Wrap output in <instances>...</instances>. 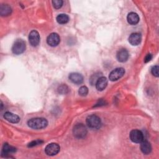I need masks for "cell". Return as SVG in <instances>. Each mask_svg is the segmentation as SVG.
Wrapping results in <instances>:
<instances>
[{
	"mask_svg": "<svg viewBox=\"0 0 159 159\" xmlns=\"http://www.w3.org/2000/svg\"><path fill=\"white\" fill-rule=\"evenodd\" d=\"M41 143H42V141H40V140H35V141H33V142L29 143V145H28V146H29V147H33V146H35V145L40 144Z\"/></svg>",
	"mask_w": 159,
	"mask_h": 159,
	"instance_id": "obj_24",
	"label": "cell"
},
{
	"mask_svg": "<svg viewBox=\"0 0 159 159\" xmlns=\"http://www.w3.org/2000/svg\"><path fill=\"white\" fill-rule=\"evenodd\" d=\"M27 124L29 127L34 129H41L47 127L48 122L46 119L43 117L32 118L28 120Z\"/></svg>",
	"mask_w": 159,
	"mask_h": 159,
	"instance_id": "obj_1",
	"label": "cell"
},
{
	"mask_svg": "<svg viewBox=\"0 0 159 159\" xmlns=\"http://www.w3.org/2000/svg\"><path fill=\"white\" fill-rule=\"evenodd\" d=\"M60 42V38L57 33L50 34L47 39V43L51 47L57 46L59 44Z\"/></svg>",
	"mask_w": 159,
	"mask_h": 159,
	"instance_id": "obj_9",
	"label": "cell"
},
{
	"mask_svg": "<svg viewBox=\"0 0 159 159\" xmlns=\"http://www.w3.org/2000/svg\"><path fill=\"white\" fill-rule=\"evenodd\" d=\"M152 58V55L151 54L148 53V54H147V55L145 56V58H144V61H145V63H147V62H148L149 61H150Z\"/></svg>",
	"mask_w": 159,
	"mask_h": 159,
	"instance_id": "obj_25",
	"label": "cell"
},
{
	"mask_svg": "<svg viewBox=\"0 0 159 159\" xmlns=\"http://www.w3.org/2000/svg\"><path fill=\"white\" fill-rule=\"evenodd\" d=\"M88 93V89L86 86H82L80 88L79 90H78V93L80 96H85L87 95Z\"/></svg>",
	"mask_w": 159,
	"mask_h": 159,
	"instance_id": "obj_21",
	"label": "cell"
},
{
	"mask_svg": "<svg viewBox=\"0 0 159 159\" xmlns=\"http://www.w3.org/2000/svg\"><path fill=\"white\" fill-rule=\"evenodd\" d=\"M16 152V148L11 145H9L7 143H4L2 147V154H4L5 157H7V155Z\"/></svg>",
	"mask_w": 159,
	"mask_h": 159,
	"instance_id": "obj_17",
	"label": "cell"
},
{
	"mask_svg": "<svg viewBox=\"0 0 159 159\" xmlns=\"http://www.w3.org/2000/svg\"><path fill=\"white\" fill-rule=\"evenodd\" d=\"M12 12L11 7L8 4H1L0 7V14L2 16H7L11 14Z\"/></svg>",
	"mask_w": 159,
	"mask_h": 159,
	"instance_id": "obj_18",
	"label": "cell"
},
{
	"mask_svg": "<svg viewBox=\"0 0 159 159\" xmlns=\"http://www.w3.org/2000/svg\"><path fill=\"white\" fill-rule=\"evenodd\" d=\"M60 150V147L59 145L57 143H51L48 144L45 148V152L47 155L53 156L57 155Z\"/></svg>",
	"mask_w": 159,
	"mask_h": 159,
	"instance_id": "obj_5",
	"label": "cell"
},
{
	"mask_svg": "<svg viewBox=\"0 0 159 159\" xmlns=\"http://www.w3.org/2000/svg\"><path fill=\"white\" fill-rule=\"evenodd\" d=\"M70 80L76 84H79L83 83V76L78 73H71L69 75Z\"/></svg>",
	"mask_w": 159,
	"mask_h": 159,
	"instance_id": "obj_11",
	"label": "cell"
},
{
	"mask_svg": "<svg viewBox=\"0 0 159 159\" xmlns=\"http://www.w3.org/2000/svg\"><path fill=\"white\" fill-rule=\"evenodd\" d=\"M158 70H159V68H158V66L157 65L154 66L153 67H152V70H151L152 74L153 76H156V77H158V75H159V73H158Z\"/></svg>",
	"mask_w": 159,
	"mask_h": 159,
	"instance_id": "obj_23",
	"label": "cell"
},
{
	"mask_svg": "<svg viewBox=\"0 0 159 159\" xmlns=\"http://www.w3.org/2000/svg\"><path fill=\"white\" fill-rule=\"evenodd\" d=\"M107 84V80L104 76H101L96 83V88L98 91H102Z\"/></svg>",
	"mask_w": 159,
	"mask_h": 159,
	"instance_id": "obj_14",
	"label": "cell"
},
{
	"mask_svg": "<svg viewBox=\"0 0 159 159\" xmlns=\"http://www.w3.org/2000/svg\"><path fill=\"white\" fill-rule=\"evenodd\" d=\"M129 135L130 140L135 143H140L143 140V133L139 130H132L130 132Z\"/></svg>",
	"mask_w": 159,
	"mask_h": 159,
	"instance_id": "obj_7",
	"label": "cell"
},
{
	"mask_svg": "<svg viewBox=\"0 0 159 159\" xmlns=\"http://www.w3.org/2000/svg\"><path fill=\"white\" fill-rule=\"evenodd\" d=\"M142 40V37L140 34L135 32L130 34L129 37V42L132 45H139Z\"/></svg>",
	"mask_w": 159,
	"mask_h": 159,
	"instance_id": "obj_12",
	"label": "cell"
},
{
	"mask_svg": "<svg viewBox=\"0 0 159 159\" xmlns=\"http://www.w3.org/2000/svg\"><path fill=\"white\" fill-rule=\"evenodd\" d=\"M127 22L131 25H135L139 21V17L138 14L135 12H131L128 14L127 17Z\"/></svg>",
	"mask_w": 159,
	"mask_h": 159,
	"instance_id": "obj_16",
	"label": "cell"
},
{
	"mask_svg": "<svg viewBox=\"0 0 159 159\" xmlns=\"http://www.w3.org/2000/svg\"><path fill=\"white\" fill-rule=\"evenodd\" d=\"M125 73V70L123 68H117L112 70L109 75V80L112 81H117L119 80Z\"/></svg>",
	"mask_w": 159,
	"mask_h": 159,
	"instance_id": "obj_6",
	"label": "cell"
},
{
	"mask_svg": "<svg viewBox=\"0 0 159 159\" xmlns=\"http://www.w3.org/2000/svg\"><path fill=\"white\" fill-rule=\"evenodd\" d=\"M69 20V17L65 14H60L57 17V21L60 24H65Z\"/></svg>",
	"mask_w": 159,
	"mask_h": 159,
	"instance_id": "obj_19",
	"label": "cell"
},
{
	"mask_svg": "<svg viewBox=\"0 0 159 159\" xmlns=\"http://www.w3.org/2000/svg\"><path fill=\"white\" fill-rule=\"evenodd\" d=\"M140 150L144 154H149L152 151V146L147 140H142L140 142Z\"/></svg>",
	"mask_w": 159,
	"mask_h": 159,
	"instance_id": "obj_15",
	"label": "cell"
},
{
	"mask_svg": "<svg viewBox=\"0 0 159 159\" xmlns=\"http://www.w3.org/2000/svg\"><path fill=\"white\" fill-rule=\"evenodd\" d=\"M4 118L6 120L12 123H17L20 120V117L17 115L10 112H5L4 114Z\"/></svg>",
	"mask_w": 159,
	"mask_h": 159,
	"instance_id": "obj_13",
	"label": "cell"
},
{
	"mask_svg": "<svg viewBox=\"0 0 159 159\" xmlns=\"http://www.w3.org/2000/svg\"><path fill=\"white\" fill-rule=\"evenodd\" d=\"M52 4L55 9L60 8L63 5V1L61 0H53L52 1Z\"/></svg>",
	"mask_w": 159,
	"mask_h": 159,
	"instance_id": "obj_22",
	"label": "cell"
},
{
	"mask_svg": "<svg viewBox=\"0 0 159 159\" xmlns=\"http://www.w3.org/2000/svg\"><path fill=\"white\" fill-rule=\"evenodd\" d=\"M58 92L60 94H65L69 92V88L65 84H63L58 88Z\"/></svg>",
	"mask_w": 159,
	"mask_h": 159,
	"instance_id": "obj_20",
	"label": "cell"
},
{
	"mask_svg": "<svg viewBox=\"0 0 159 159\" xmlns=\"http://www.w3.org/2000/svg\"><path fill=\"white\" fill-rule=\"evenodd\" d=\"M129 53L127 52V50L124 49V48H122L120 50H119L116 55V57L117 59L120 62H125L126 61L128 58H129Z\"/></svg>",
	"mask_w": 159,
	"mask_h": 159,
	"instance_id": "obj_10",
	"label": "cell"
},
{
	"mask_svg": "<svg viewBox=\"0 0 159 159\" xmlns=\"http://www.w3.org/2000/svg\"><path fill=\"white\" fill-rule=\"evenodd\" d=\"M29 40L32 46H37L40 43V35L39 32L35 30H32L29 35Z\"/></svg>",
	"mask_w": 159,
	"mask_h": 159,
	"instance_id": "obj_8",
	"label": "cell"
},
{
	"mask_svg": "<svg viewBox=\"0 0 159 159\" xmlns=\"http://www.w3.org/2000/svg\"><path fill=\"white\" fill-rule=\"evenodd\" d=\"M86 122L87 125L91 129L97 130L101 126V120L100 118L94 114L88 116Z\"/></svg>",
	"mask_w": 159,
	"mask_h": 159,
	"instance_id": "obj_2",
	"label": "cell"
},
{
	"mask_svg": "<svg viewBox=\"0 0 159 159\" xmlns=\"http://www.w3.org/2000/svg\"><path fill=\"white\" fill-rule=\"evenodd\" d=\"M73 134L77 139H83L87 134V129L86 126L83 124H76L73 129Z\"/></svg>",
	"mask_w": 159,
	"mask_h": 159,
	"instance_id": "obj_3",
	"label": "cell"
},
{
	"mask_svg": "<svg viewBox=\"0 0 159 159\" xmlns=\"http://www.w3.org/2000/svg\"><path fill=\"white\" fill-rule=\"evenodd\" d=\"M25 47L26 45L25 42L22 39H17L12 45V51L14 54L19 55L25 51Z\"/></svg>",
	"mask_w": 159,
	"mask_h": 159,
	"instance_id": "obj_4",
	"label": "cell"
}]
</instances>
